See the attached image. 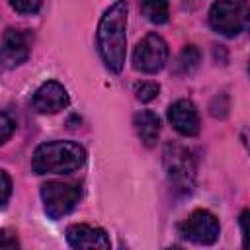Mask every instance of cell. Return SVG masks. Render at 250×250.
Segmentation results:
<instances>
[{
	"mask_svg": "<svg viewBox=\"0 0 250 250\" xmlns=\"http://www.w3.org/2000/svg\"><path fill=\"white\" fill-rule=\"evenodd\" d=\"M127 0H115L100 18L96 31L98 53L111 72L119 74L125 66L127 55Z\"/></svg>",
	"mask_w": 250,
	"mask_h": 250,
	"instance_id": "1",
	"label": "cell"
},
{
	"mask_svg": "<svg viewBox=\"0 0 250 250\" xmlns=\"http://www.w3.org/2000/svg\"><path fill=\"white\" fill-rule=\"evenodd\" d=\"M86 150L72 141H49L39 145L31 156V170L43 174H70L82 168Z\"/></svg>",
	"mask_w": 250,
	"mask_h": 250,
	"instance_id": "2",
	"label": "cell"
},
{
	"mask_svg": "<svg viewBox=\"0 0 250 250\" xmlns=\"http://www.w3.org/2000/svg\"><path fill=\"white\" fill-rule=\"evenodd\" d=\"M162 162L172 188L182 195L191 193L195 188V160L191 150L178 143H166L162 150Z\"/></svg>",
	"mask_w": 250,
	"mask_h": 250,
	"instance_id": "3",
	"label": "cell"
},
{
	"mask_svg": "<svg viewBox=\"0 0 250 250\" xmlns=\"http://www.w3.org/2000/svg\"><path fill=\"white\" fill-rule=\"evenodd\" d=\"M250 20V6L246 0H215L209 10V23L211 27L225 35L234 37L238 35Z\"/></svg>",
	"mask_w": 250,
	"mask_h": 250,
	"instance_id": "4",
	"label": "cell"
},
{
	"mask_svg": "<svg viewBox=\"0 0 250 250\" xmlns=\"http://www.w3.org/2000/svg\"><path fill=\"white\" fill-rule=\"evenodd\" d=\"M80 186L72 184V182H45L41 186V201H43V209L47 213V217L51 219H61L64 215H68L78 199H80Z\"/></svg>",
	"mask_w": 250,
	"mask_h": 250,
	"instance_id": "5",
	"label": "cell"
},
{
	"mask_svg": "<svg viewBox=\"0 0 250 250\" xmlns=\"http://www.w3.org/2000/svg\"><path fill=\"white\" fill-rule=\"evenodd\" d=\"M166 61H168V45L156 33H148L146 37H143L133 51V68L145 74H154L162 70Z\"/></svg>",
	"mask_w": 250,
	"mask_h": 250,
	"instance_id": "6",
	"label": "cell"
},
{
	"mask_svg": "<svg viewBox=\"0 0 250 250\" xmlns=\"http://www.w3.org/2000/svg\"><path fill=\"white\" fill-rule=\"evenodd\" d=\"M180 234L195 244L209 246L219 238V221L207 209H195L188 219H184L178 227Z\"/></svg>",
	"mask_w": 250,
	"mask_h": 250,
	"instance_id": "7",
	"label": "cell"
},
{
	"mask_svg": "<svg viewBox=\"0 0 250 250\" xmlns=\"http://www.w3.org/2000/svg\"><path fill=\"white\" fill-rule=\"evenodd\" d=\"M68 104H70L68 94H66L64 86L59 84L57 80L43 82L33 94V107L39 113H59V111L66 109Z\"/></svg>",
	"mask_w": 250,
	"mask_h": 250,
	"instance_id": "8",
	"label": "cell"
},
{
	"mask_svg": "<svg viewBox=\"0 0 250 250\" xmlns=\"http://www.w3.org/2000/svg\"><path fill=\"white\" fill-rule=\"evenodd\" d=\"M168 121L184 137H195L199 133V113L191 100H176L168 107Z\"/></svg>",
	"mask_w": 250,
	"mask_h": 250,
	"instance_id": "9",
	"label": "cell"
},
{
	"mask_svg": "<svg viewBox=\"0 0 250 250\" xmlns=\"http://www.w3.org/2000/svg\"><path fill=\"white\" fill-rule=\"evenodd\" d=\"M66 240L72 248H96V250H107L111 246L109 236L105 234L104 229L94 227V225H86V223H78V225H70L66 229Z\"/></svg>",
	"mask_w": 250,
	"mask_h": 250,
	"instance_id": "10",
	"label": "cell"
},
{
	"mask_svg": "<svg viewBox=\"0 0 250 250\" xmlns=\"http://www.w3.org/2000/svg\"><path fill=\"white\" fill-rule=\"evenodd\" d=\"M29 35L20 29H6L2 37V62L6 68L21 64L29 57Z\"/></svg>",
	"mask_w": 250,
	"mask_h": 250,
	"instance_id": "11",
	"label": "cell"
},
{
	"mask_svg": "<svg viewBox=\"0 0 250 250\" xmlns=\"http://www.w3.org/2000/svg\"><path fill=\"white\" fill-rule=\"evenodd\" d=\"M133 127L137 137L146 148H152L160 137V117L150 109H141L133 115Z\"/></svg>",
	"mask_w": 250,
	"mask_h": 250,
	"instance_id": "12",
	"label": "cell"
},
{
	"mask_svg": "<svg viewBox=\"0 0 250 250\" xmlns=\"http://www.w3.org/2000/svg\"><path fill=\"white\" fill-rule=\"evenodd\" d=\"M199 61H201V53L195 45H186L180 55L176 57V62H174V72L176 74H191L197 66H199Z\"/></svg>",
	"mask_w": 250,
	"mask_h": 250,
	"instance_id": "13",
	"label": "cell"
},
{
	"mask_svg": "<svg viewBox=\"0 0 250 250\" xmlns=\"http://www.w3.org/2000/svg\"><path fill=\"white\" fill-rule=\"evenodd\" d=\"M139 6H141V12L143 16L150 21V23H166L168 21V2L166 0H139Z\"/></svg>",
	"mask_w": 250,
	"mask_h": 250,
	"instance_id": "14",
	"label": "cell"
},
{
	"mask_svg": "<svg viewBox=\"0 0 250 250\" xmlns=\"http://www.w3.org/2000/svg\"><path fill=\"white\" fill-rule=\"evenodd\" d=\"M160 92V86L158 82H152V80H145V82H139L135 84V98L143 104L146 102H152Z\"/></svg>",
	"mask_w": 250,
	"mask_h": 250,
	"instance_id": "15",
	"label": "cell"
},
{
	"mask_svg": "<svg viewBox=\"0 0 250 250\" xmlns=\"http://www.w3.org/2000/svg\"><path fill=\"white\" fill-rule=\"evenodd\" d=\"M10 6L18 14H35L41 8V0H10Z\"/></svg>",
	"mask_w": 250,
	"mask_h": 250,
	"instance_id": "16",
	"label": "cell"
},
{
	"mask_svg": "<svg viewBox=\"0 0 250 250\" xmlns=\"http://www.w3.org/2000/svg\"><path fill=\"white\" fill-rule=\"evenodd\" d=\"M14 129H16V123L12 121V117L8 115V111H2L0 113V143H6L12 137Z\"/></svg>",
	"mask_w": 250,
	"mask_h": 250,
	"instance_id": "17",
	"label": "cell"
},
{
	"mask_svg": "<svg viewBox=\"0 0 250 250\" xmlns=\"http://www.w3.org/2000/svg\"><path fill=\"white\" fill-rule=\"evenodd\" d=\"M240 232H242V246L250 248V209L240 213Z\"/></svg>",
	"mask_w": 250,
	"mask_h": 250,
	"instance_id": "18",
	"label": "cell"
},
{
	"mask_svg": "<svg viewBox=\"0 0 250 250\" xmlns=\"http://www.w3.org/2000/svg\"><path fill=\"white\" fill-rule=\"evenodd\" d=\"M0 178H2V205H6L10 199V193H12V180L6 170L0 172Z\"/></svg>",
	"mask_w": 250,
	"mask_h": 250,
	"instance_id": "19",
	"label": "cell"
},
{
	"mask_svg": "<svg viewBox=\"0 0 250 250\" xmlns=\"http://www.w3.org/2000/svg\"><path fill=\"white\" fill-rule=\"evenodd\" d=\"M18 246H20L18 238H10V232L2 230V234H0V248H18Z\"/></svg>",
	"mask_w": 250,
	"mask_h": 250,
	"instance_id": "20",
	"label": "cell"
},
{
	"mask_svg": "<svg viewBox=\"0 0 250 250\" xmlns=\"http://www.w3.org/2000/svg\"><path fill=\"white\" fill-rule=\"evenodd\" d=\"M248 76H250V61H248Z\"/></svg>",
	"mask_w": 250,
	"mask_h": 250,
	"instance_id": "21",
	"label": "cell"
},
{
	"mask_svg": "<svg viewBox=\"0 0 250 250\" xmlns=\"http://www.w3.org/2000/svg\"><path fill=\"white\" fill-rule=\"evenodd\" d=\"M248 29H250V20H248Z\"/></svg>",
	"mask_w": 250,
	"mask_h": 250,
	"instance_id": "22",
	"label": "cell"
}]
</instances>
